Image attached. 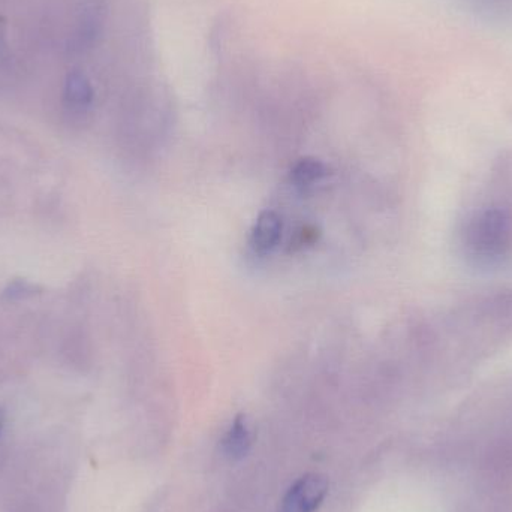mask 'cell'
<instances>
[{
  "label": "cell",
  "mask_w": 512,
  "mask_h": 512,
  "mask_svg": "<svg viewBox=\"0 0 512 512\" xmlns=\"http://www.w3.org/2000/svg\"><path fill=\"white\" fill-rule=\"evenodd\" d=\"M327 174L328 170L324 162L315 158H304L291 168L289 176H291V182L298 188H310L321 182Z\"/></svg>",
  "instance_id": "cell-8"
},
{
  "label": "cell",
  "mask_w": 512,
  "mask_h": 512,
  "mask_svg": "<svg viewBox=\"0 0 512 512\" xmlns=\"http://www.w3.org/2000/svg\"><path fill=\"white\" fill-rule=\"evenodd\" d=\"M463 252L474 264L490 267L512 251V215L505 207L489 206L472 212L460 231Z\"/></svg>",
  "instance_id": "cell-1"
},
{
  "label": "cell",
  "mask_w": 512,
  "mask_h": 512,
  "mask_svg": "<svg viewBox=\"0 0 512 512\" xmlns=\"http://www.w3.org/2000/svg\"><path fill=\"white\" fill-rule=\"evenodd\" d=\"M108 0H77L63 36V51L69 59L89 56L104 36Z\"/></svg>",
  "instance_id": "cell-2"
},
{
  "label": "cell",
  "mask_w": 512,
  "mask_h": 512,
  "mask_svg": "<svg viewBox=\"0 0 512 512\" xmlns=\"http://www.w3.org/2000/svg\"><path fill=\"white\" fill-rule=\"evenodd\" d=\"M319 233L313 227H304L295 234L294 239H292V243H294V248L301 249L307 245H313L315 240L318 239Z\"/></svg>",
  "instance_id": "cell-9"
},
{
  "label": "cell",
  "mask_w": 512,
  "mask_h": 512,
  "mask_svg": "<svg viewBox=\"0 0 512 512\" xmlns=\"http://www.w3.org/2000/svg\"><path fill=\"white\" fill-rule=\"evenodd\" d=\"M93 105H95V87L89 75L81 69H72L63 80V113L69 120L80 122L92 113Z\"/></svg>",
  "instance_id": "cell-3"
},
{
  "label": "cell",
  "mask_w": 512,
  "mask_h": 512,
  "mask_svg": "<svg viewBox=\"0 0 512 512\" xmlns=\"http://www.w3.org/2000/svg\"><path fill=\"white\" fill-rule=\"evenodd\" d=\"M9 24L0 15V93L14 92L23 78V59L18 56L9 35Z\"/></svg>",
  "instance_id": "cell-5"
},
{
  "label": "cell",
  "mask_w": 512,
  "mask_h": 512,
  "mask_svg": "<svg viewBox=\"0 0 512 512\" xmlns=\"http://www.w3.org/2000/svg\"><path fill=\"white\" fill-rule=\"evenodd\" d=\"M283 224L280 216L273 210H265L256 219L252 228V249L259 255L270 254L282 237Z\"/></svg>",
  "instance_id": "cell-6"
},
{
  "label": "cell",
  "mask_w": 512,
  "mask_h": 512,
  "mask_svg": "<svg viewBox=\"0 0 512 512\" xmlns=\"http://www.w3.org/2000/svg\"><path fill=\"white\" fill-rule=\"evenodd\" d=\"M327 493V478L318 474L304 475L286 493L280 512H315Z\"/></svg>",
  "instance_id": "cell-4"
},
{
  "label": "cell",
  "mask_w": 512,
  "mask_h": 512,
  "mask_svg": "<svg viewBox=\"0 0 512 512\" xmlns=\"http://www.w3.org/2000/svg\"><path fill=\"white\" fill-rule=\"evenodd\" d=\"M252 441H254V436H252L251 426H249L245 415H239L231 424L227 435L222 439V453L233 462L245 459L251 451Z\"/></svg>",
  "instance_id": "cell-7"
},
{
  "label": "cell",
  "mask_w": 512,
  "mask_h": 512,
  "mask_svg": "<svg viewBox=\"0 0 512 512\" xmlns=\"http://www.w3.org/2000/svg\"><path fill=\"white\" fill-rule=\"evenodd\" d=\"M3 424H5V412H3V409H0V433H2Z\"/></svg>",
  "instance_id": "cell-10"
}]
</instances>
